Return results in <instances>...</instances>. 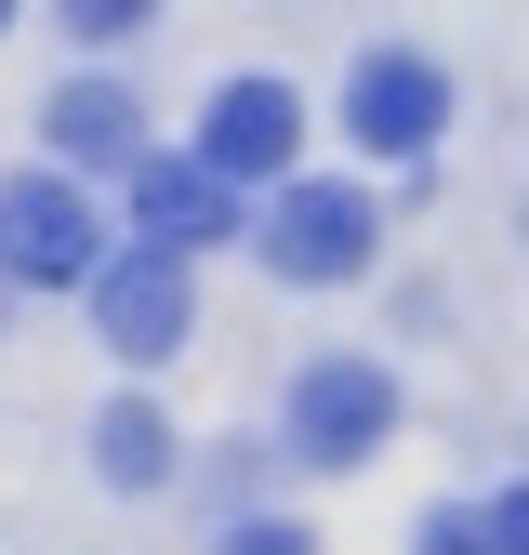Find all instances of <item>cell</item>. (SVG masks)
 <instances>
[{
    "mask_svg": "<svg viewBox=\"0 0 529 555\" xmlns=\"http://www.w3.org/2000/svg\"><path fill=\"white\" fill-rule=\"evenodd\" d=\"M345 119H358V146H371V159H424V146H437V119H450V80H437L424 53H358Z\"/></svg>",
    "mask_w": 529,
    "mask_h": 555,
    "instance_id": "5b68a950",
    "label": "cell"
},
{
    "mask_svg": "<svg viewBox=\"0 0 529 555\" xmlns=\"http://www.w3.org/2000/svg\"><path fill=\"white\" fill-rule=\"evenodd\" d=\"M225 555H305V529H292V516H264V529H238Z\"/></svg>",
    "mask_w": 529,
    "mask_h": 555,
    "instance_id": "7c38bea8",
    "label": "cell"
},
{
    "mask_svg": "<svg viewBox=\"0 0 529 555\" xmlns=\"http://www.w3.org/2000/svg\"><path fill=\"white\" fill-rule=\"evenodd\" d=\"M384 437H397V384L371 358H318L305 397H292V450L305 463H371Z\"/></svg>",
    "mask_w": 529,
    "mask_h": 555,
    "instance_id": "6da1fadb",
    "label": "cell"
},
{
    "mask_svg": "<svg viewBox=\"0 0 529 555\" xmlns=\"http://www.w3.org/2000/svg\"><path fill=\"white\" fill-rule=\"evenodd\" d=\"M264 264L305 278V292L358 278V264H371V198H358V185H292L279 212H264Z\"/></svg>",
    "mask_w": 529,
    "mask_h": 555,
    "instance_id": "3957f363",
    "label": "cell"
},
{
    "mask_svg": "<svg viewBox=\"0 0 529 555\" xmlns=\"http://www.w3.org/2000/svg\"><path fill=\"white\" fill-rule=\"evenodd\" d=\"M93 318H106V358H172L185 344V318H198V292H185V264L172 251H119V264H93Z\"/></svg>",
    "mask_w": 529,
    "mask_h": 555,
    "instance_id": "7a4b0ae2",
    "label": "cell"
},
{
    "mask_svg": "<svg viewBox=\"0 0 529 555\" xmlns=\"http://www.w3.org/2000/svg\"><path fill=\"white\" fill-rule=\"evenodd\" d=\"M132 225H146V251H198V238H225V185L198 172V159H132Z\"/></svg>",
    "mask_w": 529,
    "mask_h": 555,
    "instance_id": "52a82bcc",
    "label": "cell"
},
{
    "mask_svg": "<svg viewBox=\"0 0 529 555\" xmlns=\"http://www.w3.org/2000/svg\"><path fill=\"white\" fill-rule=\"evenodd\" d=\"M53 146L66 159H132V93H106V80L53 93Z\"/></svg>",
    "mask_w": 529,
    "mask_h": 555,
    "instance_id": "9c48e42d",
    "label": "cell"
},
{
    "mask_svg": "<svg viewBox=\"0 0 529 555\" xmlns=\"http://www.w3.org/2000/svg\"><path fill=\"white\" fill-rule=\"evenodd\" d=\"M0 264L27 278V292H66V278H93V198L27 172L14 198H0Z\"/></svg>",
    "mask_w": 529,
    "mask_h": 555,
    "instance_id": "277c9868",
    "label": "cell"
},
{
    "mask_svg": "<svg viewBox=\"0 0 529 555\" xmlns=\"http://www.w3.org/2000/svg\"><path fill=\"white\" fill-rule=\"evenodd\" d=\"M490 555H529V490H503V503H490Z\"/></svg>",
    "mask_w": 529,
    "mask_h": 555,
    "instance_id": "8fae6325",
    "label": "cell"
},
{
    "mask_svg": "<svg viewBox=\"0 0 529 555\" xmlns=\"http://www.w3.org/2000/svg\"><path fill=\"white\" fill-rule=\"evenodd\" d=\"M93 463L119 476V490H159V476H172V424H159L146 397H119L106 424H93Z\"/></svg>",
    "mask_w": 529,
    "mask_h": 555,
    "instance_id": "ba28073f",
    "label": "cell"
},
{
    "mask_svg": "<svg viewBox=\"0 0 529 555\" xmlns=\"http://www.w3.org/2000/svg\"><path fill=\"white\" fill-rule=\"evenodd\" d=\"M292 146H305V106L279 80H225L212 93V132H198V172H212V185H251V172H292Z\"/></svg>",
    "mask_w": 529,
    "mask_h": 555,
    "instance_id": "8992f818",
    "label": "cell"
},
{
    "mask_svg": "<svg viewBox=\"0 0 529 555\" xmlns=\"http://www.w3.org/2000/svg\"><path fill=\"white\" fill-rule=\"evenodd\" d=\"M411 555H490V529H477V516H424V542H411Z\"/></svg>",
    "mask_w": 529,
    "mask_h": 555,
    "instance_id": "30bf717a",
    "label": "cell"
}]
</instances>
